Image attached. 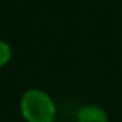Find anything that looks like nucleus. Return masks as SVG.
Here are the masks:
<instances>
[{
	"mask_svg": "<svg viewBox=\"0 0 122 122\" xmlns=\"http://www.w3.org/2000/svg\"><path fill=\"white\" fill-rule=\"evenodd\" d=\"M20 114L27 122H54L57 109L47 92L30 89L20 99Z\"/></svg>",
	"mask_w": 122,
	"mask_h": 122,
	"instance_id": "1",
	"label": "nucleus"
},
{
	"mask_svg": "<svg viewBox=\"0 0 122 122\" xmlns=\"http://www.w3.org/2000/svg\"><path fill=\"white\" fill-rule=\"evenodd\" d=\"M77 122H109V115L102 107L90 104L77 110Z\"/></svg>",
	"mask_w": 122,
	"mask_h": 122,
	"instance_id": "2",
	"label": "nucleus"
},
{
	"mask_svg": "<svg viewBox=\"0 0 122 122\" xmlns=\"http://www.w3.org/2000/svg\"><path fill=\"white\" fill-rule=\"evenodd\" d=\"M12 57V50H10V45L4 40H0V67H4L5 64H9Z\"/></svg>",
	"mask_w": 122,
	"mask_h": 122,
	"instance_id": "3",
	"label": "nucleus"
}]
</instances>
